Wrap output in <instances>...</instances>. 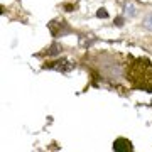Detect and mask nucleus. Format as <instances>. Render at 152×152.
<instances>
[{"mask_svg":"<svg viewBox=\"0 0 152 152\" xmlns=\"http://www.w3.org/2000/svg\"><path fill=\"white\" fill-rule=\"evenodd\" d=\"M58 49H59V46H58V44H54V46H51V48H49V51H48V54H58Z\"/></svg>","mask_w":152,"mask_h":152,"instance_id":"obj_5","label":"nucleus"},{"mask_svg":"<svg viewBox=\"0 0 152 152\" xmlns=\"http://www.w3.org/2000/svg\"><path fill=\"white\" fill-rule=\"evenodd\" d=\"M129 78H130V81L137 88H142V90H147V91L152 93V64L151 63L139 59L130 68Z\"/></svg>","mask_w":152,"mask_h":152,"instance_id":"obj_1","label":"nucleus"},{"mask_svg":"<svg viewBox=\"0 0 152 152\" xmlns=\"http://www.w3.org/2000/svg\"><path fill=\"white\" fill-rule=\"evenodd\" d=\"M144 24H145V27L152 29V14H149V15L145 17V20H144Z\"/></svg>","mask_w":152,"mask_h":152,"instance_id":"obj_4","label":"nucleus"},{"mask_svg":"<svg viewBox=\"0 0 152 152\" xmlns=\"http://www.w3.org/2000/svg\"><path fill=\"white\" fill-rule=\"evenodd\" d=\"M96 15L100 17V19H107V17H108V14H107V10H105V9H100V10L96 12Z\"/></svg>","mask_w":152,"mask_h":152,"instance_id":"obj_6","label":"nucleus"},{"mask_svg":"<svg viewBox=\"0 0 152 152\" xmlns=\"http://www.w3.org/2000/svg\"><path fill=\"white\" fill-rule=\"evenodd\" d=\"M113 151H118V152L132 151V142L127 140V139H117L113 142Z\"/></svg>","mask_w":152,"mask_h":152,"instance_id":"obj_3","label":"nucleus"},{"mask_svg":"<svg viewBox=\"0 0 152 152\" xmlns=\"http://www.w3.org/2000/svg\"><path fill=\"white\" fill-rule=\"evenodd\" d=\"M44 68L61 71V73H68V71L75 69V63H71V61H68V59H58V61H53V63L46 64Z\"/></svg>","mask_w":152,"mask_h":152,"instance_id":"obj_2","label":"nucleus"}]
</instances>
